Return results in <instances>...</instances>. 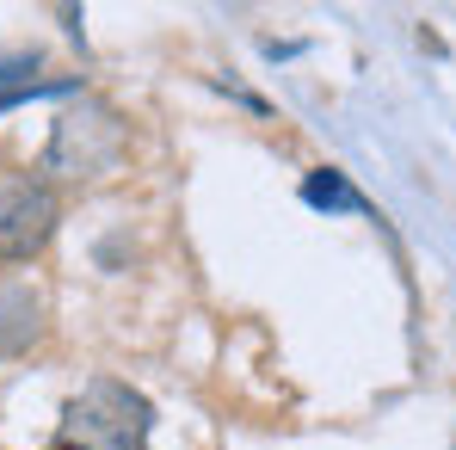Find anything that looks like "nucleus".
I'll list each match as a JSON object with an SVG mask.
<instances>
[{
	"label": "nucleus",
	"mask_w": 456,
	"mask_h": 450,
	"mask_svg": "<svg viewBox=\"0 0 456 450\" xmlns=\"http://www.w3.org/2000/svg\"><path fill=\"white\" fill-rule=\"evenodd\" d=\"M62 223V204L50 179L31 173H0V259H31Z\"/></svg>",
	"instance_id": "obj_3"
},
{
	"label": "nucleus",
	"mask_w": 456,
	"mask_h": 450,
	"mask_svg": "<svg viewBox=\"0 0 456 450\" xmlns=\"http://www.w3.org/2000/svg\"><path fill=\"white\" fill-rule=\"evenodd\" d=\"M124 154V124L118 111L105 105H75L56 118L50 130V149H44V173H62V179H99L111 173Z\"/></svg>",
	"instance_id": "obj_2"
},
{
	"label": "nucleus",
	"mask_w": 456,
	"mask_h": 450,
	"mask_svg": "<svg viewBox=\"0 0 456 450\" xmlns=\"http://www.w3.org/2000/svg\"><path fill=\"white\" fill-rule=\"evenodd\" d=\"M303 204L314 210H364V198L346 185V173H333V167H314L303 179Z\"/></svg>",
	"instance_id": "obj_5"
},
{
	"label": "nucleus",
	"mask_w": 456,
	"mask_h": 450,
	"mask_svg": "<svg viewBox=\"0 0 456 450\" xmlns=\"http://www.w3.org/2000/svg\"><path fill=\"white\" fill-rule=\"evenodd\" d=\"M149 426L154 407L130 389V382H86L75 401L62 407V438L69 450H149Z\"/></svg>",
	"instance_id": "obj_1"
},
{
	"label": "nucleus",
	"mask_w": 456,
	"mask_h": 450,
	"mask_svg": "<svg viewBox=\"0 0 456 450\" xmlns=\"http://www.w3.org/2000/svg\"><path fill=\"white\" fill-rule=\"evenodd\" d=\"M44 333V302L31 290H0V352H25Z\"/></svg>",
	"instance_id": "obj_4"
}]
</instances>
